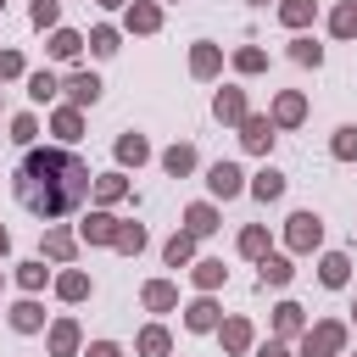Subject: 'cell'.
<instances>
[{
  "mask_svg": "<svg viewBox=\"0 0 357 357\" xmlns=\"http://www.w3.org/2000/svg\"><path fill=\"white\" fill-rule=\"evenodd\" d=\"M89 184L95 178H89V167L73 151H28L17 162V178H11L17 201L33 218H67V212H78L84 195H89Z\"/></svg>",
  "mask_w": 357,
  "mask_h": 357,
  "instance_id": "cell-1",
  "label": "cell"
},
{
  "mask_svg": "<svg viewBox=\"0 0 357 357\" xmlns=\"http://www.w3.org/2000/svg\"><path fill=\"white\" fill-rule=\"evenodd\" d=\"M284 240H290V251H312V245L324 240L318 212H296V218H290V229H284Z\"/></svg>",
  "mask_w": 357,
  "mask_h": 357,
  "instance_id": "cell-2",
  "label": "cell"
},
{
  "mask_svg": "<svg viewBox=\"0 0 357 357\" xmlns=\"http://www.w3.org/2000/svg\"><path fill=\"white\" fill-rule=\"evenodd\" d=\"M340 346H346V329H340V324H318V329H307L301 357H335Z\"/></svg>",
  "mask_w": 357,
  "mask_h": 357,
  "instance_id": "cell-3",
  "label": "cell"
},
{
  "mask_svg": "<svg viewBox=\"0 0 357 357\" xmlns=\"http://www.w3.org/2000/svg\"><path fill=\"white\" fill-rule=\"evenodd\" d=\"M206 184H212V195H223V201H234V195L245 190V173H240L234 162H218V167L206 173Z\"/></svg>",
  "mask_w": 357,
  "mask_h": 357,
  "instance_id": "cell-4",
  "label": "cell"
},
{
  "mask_svg": "<svg viewBox=\"0 0 357 357\" xmlns=\"http://www.w3.org/2000/svg\"><path fill=\"white\" fill-rule=\"evenodd\" d=\"M240 139H245V151H268L273 145V117H240Z\"/></svg>",
  "mask_w": 357,
  "mask_h": 357,
  "instance_id": "cell-5",
  "label": "cell"
},
{
  "mask_svg": "<svg viewBox=\"0 0 357 357\" xmlns=\"http://www.w3.org/2000/svg\"><path fill=\"white\" fill-rule=\"evenodd\" d=\"M67 100H73V106H95V100H100V78H95V73H73V78H67Z\"/></svg>",
  "mask_w": 357,
  "mask_h": 357,
  "instance_id": "cell-6",
  "label": "cell"
},
{
  "mask_svg": "<svg viewBox=\"0 0 357 357\" xmlns=\"http://www.w3.org/2000/svg\"><path fill=\"white\" fill-rule=\"evenodd\" d=\"M301 117H307V100H301L296 89H284V95L273 100V123H279V128H296Z\"/></svg>",
  "mask_w": 357,
  "mask_h": 357,
  "instance_id": "cell-7",
  "label": "cell"
},
{
  "mask_svg": "<svg viewBox=\"0 0 357 357\" xmlns=\"http://www.w3.org/2000/svg\"><path fill=\"white\" fill-rule=\"evenodd\" d=\"M128 28H134V33H156V28H162L156 0H134V6H128Z\"/></svg>",
  "mask_w": 357,
  "mask_h": 357,
  "instance_id": "cell-8",
  "label": "cell"
},
{
  "mask_svg": "<svg viewBox=\"0 0 357 357\" xmlns=\"http://www.w3.org/2000/svg\"><path fill=\"white\" fill-rule=\"evenodd\" d=\"M145 307H151V312H173V307H178V290H173L167 279H151V284H145Z\"/></svg>",
  "mask_w": 357,
  "mask_h": 357,
  "instance_id": "cell-9",
  "label": "cell"
},
{
  "mask_svg": "<svg viewBox=\"0 0 357 357\" xmlns=\"http://www.w3.org/2000/svg\"><path fill=\"white\" fill-rule=\"evenodd\" d=\"M312 11H318V0H279V22L284 28H307Z\"/></svg>",
  "mask_w": 357,
  "mask_h": 357,
  "instance_id": "cell-10",
  "label": "cell"
},
{
  "mask_svg": "<svg viewBox=\"0 0 357 357\" xmlns=\"http://www.w3.org/2000/svg\"><path fill=\"white\" fill-rule=\"evenodd\" d=\"M218 67H223V56H218V45H195V50H190V73H195V78H212Z\"/></svg>",
  "mask_w": 357,
  "mask_h": 357,
  "instance_id": "cell-11",
  "label": "cell"
},
{
  "mask_svg": "<svg viewBox=\"0 0 357 357\" xmlns=\"http://www.w3.org/2000/svg\"><path fill=\"white\" fill-rule=\"evenodd\" d=\"M212 112H218L223 123H240V117H245V95H240V89H218V100H212Z\"/></svg>",
  "mask_w": 357,
  "mask_h": 357,
  "instance_id": "cell-12",
  "label": "cell"
},
{
  "mask_svg": "<svg viewBox=\"0 0 357 357\" xmlns=\"http://www.w3.org/2000/svg\"><path fill=\"white\" fill-rule=\"evenodd\" d=\"M251 195H257V201H279V195H284V173H273V167H262V173L251 178Z\"/></svg>",
  "mask_w": 357,
  "mask_h": 357,
  "instance_id": "cell-13",
  "label": "cell"
},
{
  "mask_svg": "<svg viewBox=\"0 0 357 357\" xmlns=\"http://www.w3.org/2000/svg\"><path fill=\"white\" fill-rule=\"evenodd\" d=\"M112 234H117V218H106V212H89V218H84V240L112 245Z\"/></svg>",
  "mask_w": 357,
  "mask_h": 357,
  "instance_id": "cell-14",
  "label": "cell"
},
{
  "mask_svg": "<svg viewBox=\"0 0 357 357\" xmlns=\"http://www.w3.org/2000/svg\"><path fill=\"white\" fill-rule=\"evenodd\" d=\"M184 324H190V329H218V301H212V296H201V301H190V312H184Z\"/></svg>",
  "mask_w": 357,
  "mask_h": 357,
  "instance_id": "cell-15",
  "label": "cell"
},
{
  "mask_svg": "<svg viewBox=\"0 0 357 357\" xmlns=\"http://www.w3.org/2000/svg\"><path fill=\"white\" fill-rule=\"evenodd\" d=\"M50 351H56V357H73V351H78V324H73V318H61V324L50 329Z\"/></svg>",
  "mask_w": 357,
  "mask_h": 357,
  "instance_id": "cell-16",
  "label": "cell"
},
{
  "mask_svg": "<svg viewBox=\"0 0 357 357\" xmlns=\"http://www.w3.org/2000/svg\"><path fill=\"white\" fill-rule=\"evenodd\" d=\"M78 50H84V39H78L73 28H56V33H50V56H56V61H73Z\"/></svg>",
  "mask_w": 357,
  "mask_h": 357,
  "instance_id": "cell-17",
  "label": "cell"
},
{
  "mask_svg": "<svg viewBox=\"0 0 357 357\" xmlns=\"http://www.w3.org/2000/svg\"><path fill=\"white\" fill-rule=\"evenodd\" d=\"M184 223H190V234H195V240H201V234H212V229H218V212H212V206H206V201H195V206H190V212H184Z\"/></svg>",
  "mask_w": 357,
  "mask_h": 357,
  "instance_id": "cell-18",
  "label": "cell"
},
{
  "mask_svg": "<svg viewBox=\"0 0 357 357\" xmlns=\"http://www.w3.org/2000/svg\"><path fill=\"white\" fill-rule=\"evenodd\" d=\"M318 273H324V284H329V290H340V284H346V273H351V262H346L340 251H329V257L318 262Z\"/></svg>",
  "mask_w": 357,
  "mask_h": 357,
  "instance_id": "cell-19",
  "label": "cell"
},
{
  "mask_svg": "<svg viewBox=\"0 0 357 357\" xmlns=\"http://www.w3.org/2000/svg\"><path fill=\"white\" fill-rule=\"evenodd\" d=\"M45 324V312H39V301H17L11 307V329H22V335H33Z\"/></svg>",
  "mask_w": 357,
  "mask_h": 357,
  "instance_id": "cell-20",
  "label": "cell"
},
{
  "mask_svg": "<svg viewBox=\"0 0 357 357\" xmlns=\"http://www.w3.org/2000/svg\"><path fill=\"white\" fill-rule=\"evenodd\" d=\"M273 329H279V340H284V335H301V307H296V301H279V307H273Z\"/></svg>",
  "mask_w": 357,
  "mask_h": 357,
  "instance_id": "cell-21",
  "label": "cell"
},
{
  "mask_svg": "<svg viewBox=\"0 0 357 357\" xmlns=\"http://www.w3.org/2000/svg\"><path fill=\"white\" fill-rule=\"evenodd\" d=\"M223 351H251V324L245 318H229L223 324Z\"/></svg>",
  "mask_w": 357,
  "mask_h": 357,
  "instance_id": "cell-22",
  "label": "cell"
},
{
  "mask_svg": "<svg viewBox=\"0 0 357 357\" xmlns=\"http://www.w3.org/2000/svg\"><path fill=\"white\" fill-rule=\"evenodd\" d=\"M162 167H167L173 178H184V173L195 167V151H190V145H173V151H162Z\"/></svg>",
  "mask_w": 357,
  "mask_h": 357,
  "instance_id": "cell-23",
  "label": "cell"
},
{
  "mask_svg": "<svg viewBox=\"0 0 357 357\" xmlns=\"http://www.w3.org/2000/svg\"><path fill=\"white\" fill-rule=\"evenodd\" d=\"M240 251L262 262V257H268V229H262V223H251V229H240Z\"/></svg>",
  "mask_w": 357,
  "mask_h": 357,
  "instance_id": "cell-24",
  "label": "cell"
},
{
  "mask_svg": "<svg viewBox=\"0 0 357 357\" xmlns=\"http://www.w3.org/2000/svg\"><path fill=\"white\" fill-rule=\"evenodd\" d=\"M56 290H61V301H84V296H89V273H78V268H73V273H61V279H56Z\"/></svg>",
  "mask_w": 357,
  "mask_h": 357,
  "instance_id": "cell-25",
  "label": "cell"
},
{
  "mask_svg": "<svg viewBox=\"0 0 357 357\" xmlns=\"http://www.w3.org/2000/svg\"><path fill=\"white\" fill-rule=\"evenodd\" d=\"M139 357H167V329H162V324L139 329Z\"/></svg>",
  "mask_w": 357,
  "mask_h": 357,
  "instance_id": "cell-26",
  "label": "cell"
},
{
  "mask_svg": "<svg viewBox=\"0 0 357 357\" xmlns=\"http://www.w3.org/2000/svg\"><path fill=\"white\" fill-rule=\"evenodd\" d=\"M145 156H151V145H145L139 134H123V139H117V162H134V167H139Z\"/></svg>",
  "mask_w": 357,
  "mask_h": 357,
  "instance_id": "cell-27",
  "label": "cell"
},
{
  "mask_svg": "<svg viewBox=\"0 0 357 357\" xmlns=\"http://www.w3.org/2000/svg\"><path fill=\"white\" fill-rule=\"evenodd\" d=\"M190 257H195V234L184 229V234H173V240H167V262H173V268H184Z\"/></svg>",
  "mask_w": 357,
  "mask_h": 357,
  "instance_id": "cell-28",
  "label": "cell"
},
{
  "mask_svg": "<svg viewBox=\"0 0 357 357\" xmlns=\"http://www.w3.org/2000/svg\"><path fill=\"white\" fill-rule=\"evenodd\" d=\"M56 134H61V139H78V134H84V117H78V106H61V112H56Z\"/></svg>",
  "mask_w": 357,
  "mask_h": 357,
  "instance_id": "cell-29",
  "label": "cell"
},
{
  "mask_svg": "<svg viewBox=\"0 0 357 357\" xmlns=\"http://www.w3.org/2000/svg\"><path fill=\"white\" fill-rule=\"evenodd\" d=\"M112 245H117V251H139V245H145V229H139V223H117Z\"/></svg>",
  "mask_w": 357,
  "mask_h": 357,
  "instance_id": "cell-30",
  "label": "cell"
},
{
  "mask_svg": "<svg viewBox=\"0 0 357 357\" xmlns=\"http://www.w3.org/2000/svg\"><path fill=\"white\" fill-rule=\"evenodd\" d=\"M45 257L67 262V257H73V234H67V229H50V234H45Z\"/></svg>",
  "mask_w": 357,
  "mask_h": 357,
  "instance_id": "cell-31",
  "label": "cell"
},
{
  "mask_svg": "<svg viewBox=\"0 0 357 357\" xmlns=\"http://www.w3.org/2000/svg\"><path fill=\"white\" fill-rule=\"evenodd\" d=\"M290 273H296V268H290L284 257H262V284H290Z\"/></svg>",
  "mask_w": 357,
  "mask_h": 357,
  "instance_id": "cell-32",
  "label": "cell"
},
{
  "mask_svg": "<svg viewBox=\"0 0 357 357\" xmlns=\"http://www.w3.org/2000/svg\"><path fill=\"white\" fill-rule=\"evenodd\" d=\"M329 28H335L340 39H351V33H357V0H346V6H340V11L329 17Z\"/></svg>",
  "mask_w": 357,
  "mask_h": 357,
  "instance_id": "cell-33",
  "label": "cell"
},
{
  "mask_svg": "<svg viewBox=\"0 0 357 357\" xmlns=\"http://www.w3.org/2000/svg\"><path fill=\"white\" fill-rule=\"evenodd\" d=\"M340 162H357V128H335V145H329Z\"/></svg>",
  "mask_w": 357,
  "mask_h": 357,
  "instance_id": "cell-34",
  "label": "cell"
},
{
  "mask_svg": "<svg viewBox=\"0 0 357 357\" xmlns=\"http://www.w3.org/2000/svg\"><path fill=\"white\" fill-rule=\"evenodd\" d=\"M290 61H301V67H318V61H324V50H318L312 39H296V45H290Z\"/></svg>",
  "mask_w": 357,
  "mask_h": 357,
  "instance_id": "cell-35",
  "label": "cell"
},
{
  "mask_svg": "<svg viewBox=\"0 0 357 357\" xmlns=\"http://www.w3.org/2000/svg\"><path fill=\"white\" fill-rule=\"evenodd\" d=\"M234 67H240V73H262V67H268V56H262L257 45H245V50H234Z\"/></svg>",
  "mask_w": 357,
  "mask_h": 357,
  "instance_id": "cell-36",
  "label": "cell"
},
{
  "mask_svg": "<svg viewBox=\"0 0 357 357\" xmlns=\"http://www.w3.org/2000/svg\"><path fill=\"white\" fill-rule=\"evenodd\" d=\"M56 89H61V84H56V73H33V78H28V95H33V100H50Z\"/></svg>",
  "mask_w": 357,
  "mask_h": 357,
  "instance_id": "cell-37",
  "label": "cell"
},
{
  "mask_svg": "<svg viewBox=\"0 0 357 357\" xmlns=\"http://www.w3.org/2000/svg\"><path fill=\"white\" fill-rule=\"evenodd\" d=\"M195 284L201 290H218L223 284V262H195Z\"/></svg>",
  "mask_w": 357,
  "mask_h": 357,
  "instance_id": "cell-38",
  "label": "cell"
},
{
  "mask_svg": "<svg viewBox=\"0 0 357 357\" xmlns=\"http://www.w3.org/2000/svg\"><path fill=\"white\" fill-rule=\"evenodd\" d=\"M89 50H95V56H112V50H117V28H95V33H89Z\"/></svg>",
  "mask_w": 357,
  "mask_h": 357,
  "instance_id": "cell-39",
  "label": "cell"
},
{
  "mask_svg": "<svg viewBox=\"0 0 357 357\" xmlns=\"http://www.w3.org/2000/svg\"><path fill=\"white\" fill-rule=\"evenodd\" d=\"M123 190H128V184H123V173H106V178H95V195H100V201H117Z\"/></svg>",
  "mask_w": 357,
  "mask_h": 357,
  "instance_id": "cell-40",
  "label": "cell"
},
{
  "mask_svg": "<svg viewBox=\"0 0 357 357\" xmlns=\"http://www.w3.org/2000/svg\"><path fill=\"white\" fill-rule=\"evenodd\" d=\"M17 284H22V290H39V284H45V262H22V268H17Z\"/></svg>",
  "mask_w": 357,
  "mask_h": 357,
  "instance_id": "cell-41",
  "label": "cell"
},
{
  "mask_svg": "<svg viewBox=\"0 0 357 357\" xmlns=\"http://www.w3.org/2000/svg\"><path fill=\"white\" fill-rule=\"evenodd\" d=\"M33 134H39V123H33L28 112H22V117H11V139H17V145H28Z\"/></svg>",
  "mask_w": 357,
  "mask_h": 357,
  "instance_id": "cell-42",
  "label": "cell"
},
{
  "mask_svg": "<svg viewBox=\"0 0 357 357\" xmlns=\"http://www.w3.org/2000/svg\"><path fill=\"white\" fill-rule=\"evenodd\" d=\"M56 17H61V6H56V0H33V28H50Z\"/></svg>",
  "mask_w": 357,
  "mask_h": 357,
  "instance_id": "cell-43",
  "label": "cell"
},
{
  "mask_svg": "<svg viewBox=\"0 0 357 357\" xmlns=\"http://www.w3.org/2000/svg\"><path fill=\"white\" fill-rule=\"evenodd\" d=\"M22 73V56L17 50H0V78H17Z\"/></svg>",
  "mask_w": 357,
  "mask_h": 357,
  "instance_id": "cell-44",
  "label": "cell"
},
{
  "mask_svg": "<svg viewBox=\"0 0 357 357\" xmlns=\"http://www.w3.org/2000/svg\"><path fill=\"white\" fill-rule=\"evenodd\" d=\"M84 357H123V351H117V346H112V340H95V346H89V351H84Z\"/></svg>",
  "mask_w": 357,
  "mask_h": 357,
  "instance_id": "cell-45",
  "label": "cell"
},
{
  "mask_svg": "<svg viewBox=\"0 0 357 357\" xmlns=\"http://www.w3.org/2000/svg\"><path fill=\"white\" fill-rule=\"evenodd\" d=\"M257 357H290V351H284V340H268V346H262Z\"/></svg>",
  "mask_w": 357,
  "mask_h": 357,
  "instance_id": "cell-46",
  "label": "cell"
},
{
  "mask_svg": "<svg viewBox=\"0 0 357 357\" xmlns=\"http://www.w3.org/2000/svg\"><path fill=\"white\" fill-rule=\"evenodd\" d=\"M6 245H11V234H6V229H0V257H6Z\"/></svg>",
  "mask_w": 357,
  "mask_h": 357,
  "instance_id": "cell-47",
  "label": "cell"
},
{
  "mask_svg": "<svg viewBox=\"0 0 357 357\" xmlns=\"http://www.w3.org/2000/svg\"><path fill=\"white\" fill-rule=\"evenodd\" d=\"M100 6H123V0H100Z\"/></svg>",
  "mask_w": 357,
  "mask_h": 357,
  "instance_id": "cell-48",
  "label": "cell"
},
{
  "mask_svg": "<svg viewBox=\"0 0 357 357\" xmlns=\"http://www.w3.org/2000/svg\"><path fill=\"white\" fill-rule=\"evenodd\" d=\"M257 6H268V0H257Z\"/></svg>",
  "mask_w": 357,
  "mask_h": 357,
  "instance_id": "cell-49",
  "label": "cell"
}]
</instances>
